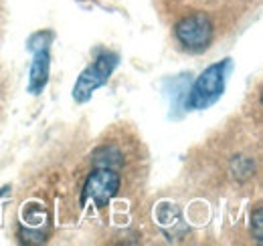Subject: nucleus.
Instances as JSON below:
<instances>
[{
  "mask_svg": "<svg viewBox=\"0 0 263 246\" xmlns=\"http://www.w3.org/2000/svg\"><path fill=\"white\" fill-rule=\"evenodd\" d=\"M219 32L217 14L209 10H189L178 14V18L172 25V34L176 45L191 55L204 53L211 49Z\"/></svg>",
  "mask_w": 263,
  "mask_h": 246,
  "instance_id": "1",
  "label": "nucleus"
},
{
  "mask_svg": "<svg viewBox=\"0 0 263 246\" xmlns=\"http://www.w3.org/2000/svg\"><path fill=\"white\" fill-rule=\"evenodd\" d=\"M229 69H231V61H221L211 65V67H206L198 75V79L195 81L193 89L189 91L186 109L189 111L209 109L213 103H217L221 99L223 91H225V81H227Z\"/></svg>",
  "mask_w": 263,
  "mask_h": 246,
  "instance_id": "2",
  "label": "nucleus"
},
{
  "mask_svg": "<svg viewBox=\"0 0 263 246\" xmlns=\"http://www.w3.org/2000/svg\"><path fill=\"white\" fill-rule=\"evenodd\" d=\"M122 190V174L111 168H93L87 176L83 192H81V204L91 202L98 208H105Z\"/></svg>",
  "mask_w": 263,
  "mask_h": 246,
  "instance_id": "3",
  "label": "nucleus"
},
{
  "mask_svg": "<svg viewBox=\"0 0 263 246\" xmlns=\"http://www.w3.org/2000/svg\"><path fill=\"white\" fill-rule=\"evenodd\" d=\"M116 67H118L116 53H109V51L101 53L98 59L79 75V79L73 87V99L77 103H85L93 95V91H98L99 87H103L107 83V79L111 77Z\"/></svg>",
  "mask_w": 263,
  "mask_h": 246,
  "instance_id": "4",
  "label": "nucleus"
},
{
  "mask_svg": "<svg viewBox=\"0 0 263 246\" xmlns=\"http://www.w3.org/2000/svg\"><path fill=\"white\" fill-rule=\"evenodd\" d=\"M251 0H162V4L166 6H182V12L189 10H209V12H225V10H237L239 6L247 4ZM180 12V14H182Z\"/></svg>",
  "mask_w": 263,
  "mask_h": 246,
  "instance_id": "5",
  "label": "nucleus"
},
{
  "mask_svg": "<svg viewBox=\"0 0 263 246\" xmlns=\"http://www.w3.org/2000/svg\"><path fill=\"white\" fill-rule=\"evenodd\" d=\"M91 161H93V168H111L120 172L126 166L128 157H126V150L118 141H105L93 152Z\"/></svg>",
  "mask_w": 263,
  "mask_h": 246,
  "instance_id": "6",
  "label": "nucleus"
},
{
  "mask_svg": "<svg viewBox=\"0 0 263 246\" xmlns=\"http://www.w3.org/2000/svg\"><path fill=\"white\" fill-rule=\"evenodd\" d=\"M49 79V47H41L34 51V61L31 67V77H29V93L39 95L45 89Z\"/></svg>",
  "mask_w": 263,
  "mask_h": 246,
  "instance_id": "7",
  "label": "nucleus"
},
{
  "mask_svg": "<svg viewBox=\"0 0 263 246\" xmlns=\"http://www.w3.org/2000/svg\"><path fill=\"white\" fill-rule=\"evenodd\" d=\"M251 232H253V238L257 244H261V238H263V208L257 206L251 214Z\"/></svg>",
  "mask_w": 263,
  "mask_h": 246,
  "instance_id": "8",
  "label": "nucleus"
}]
</instances>
